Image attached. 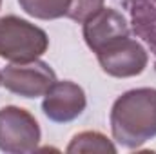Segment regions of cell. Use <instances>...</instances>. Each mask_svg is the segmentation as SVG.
<instances>
[{
  "label": "cell",
  "mask_w": 156,
  "mask_h": 154,
  "mask_svg": "<svg viewBox=\"0 0 156 154\" xmlns=\"http://www.w3.org/2000/svg\"><path fill=\"white\" fill-rule=\"evenodd\" d=\"M111 132L127 149H138L154 138L156 89L140 87L118 96L111 109Z\"/></svg>",
  "instance_id": "6da1fadb"
},
{
  "label": "cell",
  "mask_w": 156,
  "mask_h": 154,
  "mask_svg": "<svg viewBox=\"0 0 156 154\" xmlns=\"http://www.w3.org/2000/svg\"><path fill=\"white\" fill-rule=\"evenodd\" d=\"M0 5H2V0H0Z\"/></svg>",
  "instance_id": "7c38bea8"
},
{
  "label": "cell",
  "mask_w": 156,
  "mask_h": 154,
  "mask_svg": "<svg viewBox=\"0 0 156 154\" xmlns=\"http://www.w3.org/2000/svg\"><path fill=\"white\" fill-rule=\"evenodd\" d=\"M66 151L69 154H76V152H109V154H115L116 152V147L102 132L85 131V132H78L76 136L71 140V143L67 145Z\"/></svg>",
  "instance_id": "9c48e42d"
},
{
  "label": "cell",
  "mask_w": 156,
  "mask_h": 154,
  "mask_svg": "<svg viewBox=\"0 0 156 154\" xmlns=\"http://www.w3.org/2000/svg\"><path fill=\"white\" fill-rule=\"evenodd\" d=\"M38 121L29 111L7 105L0 109V151L9 154L33 152L40 143Z\"/></svg>",
  "instance_id": "3957f363"
},
{
  "label": "cell",
  "mask_w": 156,
  "mask_h": 154,
  "mask_svg": "<svg viewBox=\"0 0 156 154\" xmlns=\"http://www.w3.org/2000/svg\"><path fill=\"white\" fill-rule=\"evenodd\" d=\"M82 24H83L82 33L85 44L93 53H98L105 45L113 44L115 40L129 37L127 20L122 16V13L111 7H102Z\"/></svg>",
  "instance_id": "52a82bcc"
},
{
  "label": "cell",
  "mask_w": 156,
  "mask_h": 154,
  "mask_svg": "<svg viewBox=\"0 0 156 154\" xmlns=\"http://www.w3.org/2000/svg\"><path fill=\"white\" fill-rule=\"evenodd\" d=\"M56 82L55 71L49 64L42 60H33L26 64H9L2 71V85L13 94L24 98L44 96Z\"/></svg>",
  "instance_id": "277c9868"
},
{
  "label": "cell",
  "mask_w": 156,
  "mask_h": 154,
  "mask_svg": "<svg viewBox=\"0 0 156 154\" xmlns=\"http://www.w3.org/2000/svg\"><path fill=\"white\" fill-rule=\"evenodd\" d=\"M0 85H2V73H0Z\"/></svg>",
  "instance_id": "8fae6325"
},
{
  "label": "cell",
  "mask_w": 156,
  "mask_h": 154,
  "mask_svg": "<svg viewBox=\"0 0 156 154\" xmlns=\"http://www.w3.org/2000/svg\"><path fill=\"white\" fill-rule=\"evenodd\" d=\"M105 0H73L67 16L75 22H85L91 15L104 7Z\"/></svg>",
  "instance_id": "30bf717a"
},
{
  "label": "cell",
  "mask_w": 156,
  "mask_h": 154,
  "mask_svg": "<svg viewBox=\"0 0 156 154\" xmlns=\"http://www.w3.org/2000/svg\"><path fill=\"white\" fill-rule=\"evenodd\" d=\"M73 0H18L20 7L40 20H55L67 16Z\"/></svg>",
  "instance_id": "ba28073f"
},
{
  "label": "cell",
  "mask_w": 156,
  "mask_h": 154,
  "mask_svg": "<svg viewBox=\"0 0 156 154\" xmlns=\"http://www.w3.org/2000/svg\"><path fill=\"white\" fill-rule=\"evenodd\" d=\"M49 47V38L38 26L7 15L0 18V58L11 64H26L40 58Z\"/></svg>",
  "instance_id": "7a4b0ae2"
},
{
  "label": "cell",
  "mask_w": 156,
  "mask_h": 154,
  "mask_svg": "<svg viewBox=\"0 0 156 154\" xmlns=\"http://www.w3.org/2000/svg\"><path fill=\"white\" fill-rule=\"evenodd\" d=\"M96 56L104 73L115 78L136 76L145 71L149 62V54L144 45L129 37L105 45L96 53Z\"/></svg>",
  "instance_id": "5b68a950"
},
{
  "label": "cell",
  "mask_w": 156,
  "mask_h": 154,
  "mask_svg": "<svg viewBox=\"0 0 156 154\" xmlns=\"http://www.w3.org/2000/svg\"><path fill=\"white\" fill-rule=\"evenodd\" d=\"M87 100L83 89L69 80L55 82V85L44 94L42 111L51 121L67 123L76 120L85 111Z\"/></svg>",
  "instance_id": "8992f818"
}]
</instances>
